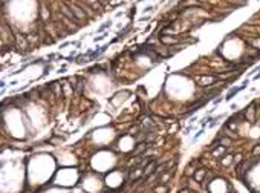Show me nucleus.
<instances>
[{"label": "nucleus", "mask_w": 260, "mask_h": 193, "mask_svg": "<svg viewBox=\"0 0 260 193\" xmlns=\"http://www.w3.org/2000/svg\"><path fill=\"white\" fill-rule=\"evenodd\" d=\"M179 193H188V190H187V189H184V190H181Z\"/></svg>", "instance_id": "14"}, {"label": "nucleus", "mask_w": 260, "mask_h": 193, "mask_svg": "<svg viewBox=\"0 0 260 193\" xmlns=\"http://www.w3.org/2000/svg\"><path fill=\"white\" fill-rule=\"evenodd\" d=\"M223 153H225V147H219V149H216V150L213 152L214 156H219V155H223Z\"/></svg>", "instance_id": "9"}, {"label": "nucleus", "mask_w": 260, "mask_h": 193, "mask_svg": "<svg viewBox=\"0 0 260 193\" xmlns=\"http://www.w3.org/2000/svg\"><path fill=\"white\" fill-rule=\"evenodd\" d=\"M254 155H260V146H257V147L254 149Z\"/></svg>", "instance_id": "12"}, {"label": "nucleus", "mask_w": 260, "mask_h": 193, "mask_svg": "<svg viewBox=\"0 0 260 193\" xmlns=\"http://www.w3.org/2000/svg\"><path fill=\"white\" fill-rule=\"evenodd\" d=\"M246 84H248V81H245L243 84H242V86H239V87H232V89H231V91L228 92V95H227V100H231L232 96H234V95H236V94H237L239 91L245 89V87H246Z\"/></svg>", "instance_id": "3"}, {"label": "nucleus", "mask_w": 260, "mask_h": 193, "mask_svg": "<svg viewBox=\"0 0 260 193\" xmlns=\"http://www.w3.org/2000/svg\"><path fill=\"white\" fill-rule=\"evenodd\" d=\"M161 40H162V43H176L177 40L176 38H172V37H161Z\"/></svg>", "instance_id": "8"}, {"label": "nucleus", "mask_w": 260, "mask_h": 193, "mask_svg": "<svg viewBox=\"0 0 260 193\" xmlns=\"http://www.w3.org/2000/svg\"><path fill=\"white\" fill-rule=\"evenodd\" d=\"M155 165H156V161H151V163L148 164V167H147V170H146V176H147V175H150V173H151V170H153V167H155Z\"/></svg>", "instance_id": "7"}, {"label": "nucleus", "mask_w": 260, "mask_h": 193, "mask_svg": "<svg viewBox=\"0 0 260 193\" xmlns=\"http://www.w3.org/2000/svg\"><path fill=\"white\" fill-rule=\"evenodd\" d=\"M259 78H260V72H259V74L256 75V80H259Z\"/></svg>", "instance_id": "15"}, {"label": "nucleus", "mask_w": 260, "mask_h": 193, "mask_svg": "<svg viewBox=\"0 0 260 193\" xmlns=\"http://www.w3.org/2000/svg\"><path fill=\"white\" fill-rule=\"evenodd\" d=\"M69 8L72 9V12H74V15H75L77 20H83V19H84V11H81V8H80L78 5L69 3Z\"/></svg>", "instance_id": "1"}, {"label": "nucleus", "mask_w": 260, "mask_h": 193, "mask_svg": "<svg viewBox=\"0 0 260 193\" xmlns=\"http://www.w3.org/2000/svg\"><path fill=\"white\" fill-rule=\"evenodd\" d=\"M60 8H61V15H66V17H69L70 20H77L75 19V15H74V12H72V9L66 5V3H60Z\"/></svg>", "instance_id": "2"}, {"label": "nucleus", "mask_w": 260, "mask_h": 193, "mask_svg": "<svg viewBox=\"0 0 260 193\" xmlns=\"http://www.w3.org/2000/svg\"><path fill=\"white\" fill-rule=\"evenodd\" d=\"M231 161H232V156H225V160H223L222 163H223V164H225V165H228V164H230Z\"/></svg>", "instance_id": "10"}, {"label": "nucleus", "mask_w": 260, "mask_h": 193, "mask_svg": "<svg viewBox=\"0 0 260 193\" xmlns=\"http://www.w3.org/2000/svg\"><path fill=\"white\" fill-rule=\"evenodd\" d=\"M205 175H207V170H199V172L194 173V179H196V181H202Z\"/></svg>", "instance_id": "6"}, {"label": "nucleus", "mask_w": 260, "mask_h": 193, "mask_svg": "<svg viewBox=\"0 0 260 193\" xmlns=\"http://www.w3.org/2000/svg\"><path fill=\"white\" fill-rule=\"evenodd\" d=\"M196 80L199 83H202V86H210V83L214 81V77H198Z\"/></svg>", "instance_id": "4"}, {"label": "nucleus", "mask_w": 260, "mask_h": 193, "mask_svg": "<svg viewBox=\"0 0 260 193\" xmlns=\"http://www.w3.org/2000/svg\"><path fill=\"white\" fill-rule=\"evenodd\" d=\"M253 112H254V104H251V106L246 109V113H245V117H246L249 121H253V120H254V117H253Z\"/></svg>", "instance_id": "5"}, {"label": "nucleus", "mask_w": 260, "mask_h": 193, "mask_svg": "<svg viewBox=\"0 0 260 193\" xmlns=\"http://www.w3.org/2000/svg\"><path fill=\"white\" fill-rule=\"evenodd\" d=\"M234 160H236V163L242 161V155H236V158H234Z\"/></svg>", "instance_id": "13"}, {"label": "nucleus", "mask_w": 260, "mask_h": 193, "mask_svg": "<svg viewBox=\"0 0 260 193\" xmlns=\"http://www.w3.org/2000/svg\"><path fill=\"white\" fill-rule=\"evenodd\" d=\"M109 26H110V22H107L106 25H103V26H101V28H100V31H104L106 28H109Z\"/></svg>", "instance_id": "11"}]
</instances>
